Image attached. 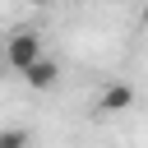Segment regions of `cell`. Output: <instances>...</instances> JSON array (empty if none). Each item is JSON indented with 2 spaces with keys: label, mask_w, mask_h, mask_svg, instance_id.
Segmentation results:
<instances>
[{
  "label": "cell",
  "mask_w": 148,
  "mask_h": 148,
  "mask_svg": "<svg viewBox=\"0 0 148 148\" xmlns=\"http://www.w3.org/2000/svg\"><path fill=\"white\" fill-rule=\"evenodd\" d=\"M42 56H46V42H42L37 28H14V32L5 37V51H0L5 69H18V74H28Z\"/></svg>",
  "instance_id": "cell-1"
},
{
  "label": "cell",
  "mask_w": 148,
  "mask_h": 148,
  "mask_svg": "<svg viewBox=\"0 0 148 148\" xmlns=\"http://www.w3.org/2000/svg\"><path fill=\"white\" fill-rule=\"evenodd\" d=\"M130 106H134V88H130V83H106L102 97H97V111H102V116H120V111H130Z\"/></svg>",
  "instance_id": "cell-2"
},
{
  "label": "cell",
  "mask_w": 148,
  "mask_h": 148,
  "mask_svg": "<svg viewBox=\"0 0 148 148\" xmlns=\"http://www.w3.org/2000/svg\"><path fill=\"white\" fill-rule=\"evenodd\" d=\"M56 79H60V65L51 60V56H42L28 74H23V83L32 88V92H46V88H56Z\"/></svg>",
  "instance_id": "cell-3"
},
{
  "label": "cell",
  "mask_w": 148,
  "mask_h": 148,
  "mask_svg": "<svg viewBox=\"0 0 148 148\" xmlns=\"http://www.w3.org/2000/svg\"><path fill=\"white\" fill-rule=\"evenodd\" d=\"M0 148H32V130L28 125H5L0 130Z\"/></svg>",
  "instance_id": "cell-4"
},
{
  "label": "cell",
  "mask_w": 148,
  "mask_h": 148,
  "mask_svg": "<svg viewBox=\"0 0 148 148\" xmlns=\"http://www.w3.org/2000/svg\"><path fill=\"white\" fill-rule=\"evenodd\" d=\"M139 23H143V28H148V5H143V14H139Z\"/></svg>",
  "instance_id": "cell-5"
},
{
  "label": "cell",
  "mask_w": 148,
  "mask_h": 148,
  "mask_svg": "<svg viewBox=\"0 0 148 148\" xmlns=\"http://www.w3.org/2000/svg\"><path fill=\"white\" fill-rule=\"evenodd\" d=\"M32 5H51V0H32Z\"/></svg>",
  "instance_id": "cell-6"
},
{
  "label": "cell",
  "mask_w": 148,
  "mask_h": 148,
  "mask_svg": "<svg viewBox=\"0 0 148 148\" xmlns=\"http://www.w3.org/2000/svg\"><path fill=\"white\" fill-rule=\"evenodd\" d=\"M0 65H5V60H0Z\"/></svg>",
  "instance_id": "cell-7"
}]
</instances>
